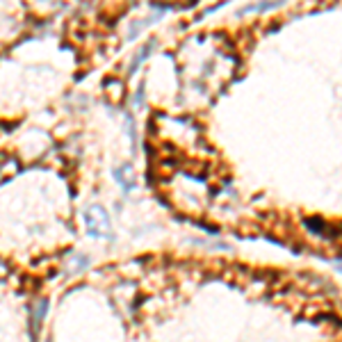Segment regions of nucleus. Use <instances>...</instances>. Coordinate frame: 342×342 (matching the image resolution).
<instances>
[{"mask_svg":"<svg viewBox=\"0 0 342 342\" xmlns=\"http://www.w3.org/2000/svg\"><path fill=\"white\" fill-rule=\"evenodd\" d=\"M85 226L87 233L92 237H105V240H114L112 233V221H110V215L103 205H92L85 210Z\"/></svg>","mask_w":342,"mask_h":342,"instance_id":"1","label":"nucleus"},{"mask_svg":"<svg viewBox=\"0 0 342 342\" xmlns=\"http://www.w3.org/2000/svg\"><path fill=\"white\" fill-rule=\"evenodd\" d=\"M114 178H117V183L121 185V190L123 192H130L137 180H135V173H132V167L130 165H121L114 169Z\"/></svg>","mask_w":342,"mask_h":342,"instance_id":"2","label":"nucleus"},{"mask_svg":"<svg viewBox=\"0 0 342 342\" xmlns=\"http://www.w3.org/2000/svg\"><path fill=\"white\" fill-rule=\"evenodd\" d=\"M153 48H155V41H148V44H146V46H142V50H139V53H135V57H132V62H130V66H128V73H135V69H137L139 64H142V62H144L146 57H148V55L153 53Z\"/></svg>","mask_w":342,"mask_h":342,"instance_id":"3","label":"nucleus"},{"mask_svg":"<svg viewBox=\"0 0 342 342\" xmlns=\"http://www.w3.org/2000/svg\"><path fill=\"white\" fill-rule=\"evenodd\" d=\"M48 310V299H41L39 303H37V308H34V315H32V338L37 336V331H39V324L41 319H44V315H46Z\"/></svg>","mask_w":342,"mask_h":342,"instance_id":"4","label":"nucleus"},{"mask_svg":"<svg viewBox=\"0 0 342 342\" xmlns=\"http://www.w3.org/2000/svg\"><path fill=\"white\" fill-rule=\"evenodd\" d=\"M132 103H135L137 107L144 105V85L139 87V92H137V96H135V100H132Z\"/></svg>","mask_w":342,"mask_h":342,"instance_id":"5","label":"nucleus"},{"mask_svg":"<svg viewBox=\"0 0 342 342\" xmlns=\"http://www.w3.org/2000/svg\"><path fill=\"white\" fill-rule=\"evenodd\" d=\"M336 267H338V271H340V274H342V265H336Z\"/></svg>","mask_w":342,"mask_h":342,"instance_id":"6","label":"nucleus"}]
</instances>
